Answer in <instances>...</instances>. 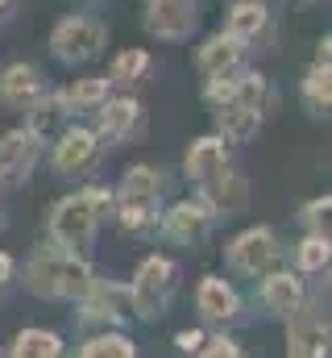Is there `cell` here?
I'll use <instances>...</instances> for the list:
<instances>
[{
	"label": "cell",
	"instance_id": "1",
	"mask_svg": "<svg viewBox=\"0 0 332 358\" xmlns=\"http://www.w3.org/2000/svg\"><path fill=\"white\" fill-rule=\"evenodd\" d=\"M91 267L83 263L80 255L67 250H38L33 263L25 271V287L42 300H83L91 292Z\"/></svg>",
	"mask_w": 332,
	"mask_h": 358
},
{
	"label": "cell",
	"instance_id": "2",
	"mask_svg": "<svg viewBox=\"0 0 332 358\" xmlns=\"http://www.w3.org/2000/svg\"><path fill=\"white\" fill-rule=\"evenodd\" d=\"M170 287H174V263L163 259V255H150L133 283H129V304L142 321H163L166 317V304H170Z\"/></svg>",
	"mask_w": 332,
	"mask_h": 358
},
{
	"label": "cell",
	"instance_id": "3",
	"mask_svg": "<svg viewBox=\"0 0 332 358\" xmlns=\"http://www.w3.org/2000/svg\"><path fill=\"white\" fill-rule=\"evenodd\" d=\"M96 221L100 217H96V208L83 196H67V200H59L50 208V238H54L59 250L83 255L91 246V238H96Z\"/></svg>",
	"mask_w": 332,
	"mask_h": 358
},
{
	"label": "cell",
	"instance_id": "4",
	"mask_svg": "<svg viewBox=\"0 0 332 358\" xmlns=\"http://www.w3.org/2000/svg\"><path fill=\"white\" fill-rule=\"evenodd\" d=\"M100 46H104V25L83 13L63 17L50 34V50L59 63H87L91 55H100Z\"/></svg>",
	"mask_w": 332,
	"mask_h": 358
},
{
	"label": "cell",
	"instance_id": "5",
	"mask_svg": "<svg viewBox=\"0 0 332 358\" xmlns=\"http://www.w3.org/2000/svg\"><path fill=\"white\" fill-rule=\"evenodd\" d=\"M274 259H278V238H274V229H266V225L246 229V234L233 238V246H229V267L237 271V275H249V279L266 275V271L274 267Z\"/></svg>",
	"mask_w": 332,
	"mask_h": 358
},
{
	"label": "cell",
	"instance_id": "6",
	"mask_svg": "<svg viewBox=\"0 0 332 358\" xmlns=\"http://www.w3.org/2000/svg\"><path fill=\"white\" fill-rule=\"evenodd\" d=\"M287 358H329V321L320 317V308L303 304V308L291 317Z\"/></svg>",
	"mask_w": 332,
	"mask_h": 358
},
{
	"label": "cell",
	"instance_id": "7",
	"mask_svg": "<svg viewBox=\"0 0 332 358\" xmlns=\"http://www.w3.org/2000/svg\"><path fill=\"white\" fill-rule=\"evenodd\" d=\"M163 229L166 238L179 242V246H204L208 234H212V208L204 200H183V204H174L166 213Z\"/></svg>",
	"mask_w": 332,
	"mask_h": 358
},
{
	"label": "cell",
	"instance_id": "8",
	"mask_svg": "<svg viewBox=\"0 0 332 358\" xmlns=\"http://www.w3.org/2000/svg\"><path fill=\"white\" fill-rule=\"evenodd\" d=\"M146 29L166 42H183L195 29V0H150Z\"/></svg>",
	"mask_w": 332,
	"mask_h": 358
},
{
	"label": "cell",
	"instance_id": "9",
	"mask_svg": "<svg viewBox=\"0 0 332 358\" xmlns=\"http://www.w3.org/2000/svg\"><path fill=\"white\" fill-rule=\"evenodd\" d=\"M38 163V142L29 129H8L0 138V183H25Z\"/></svg>",
	"mask_w": 332,
	"mask_h": 358
},
{
	"label": "cell",
	"instance_id": "10",
	"mask_svg": "<svg viewBox=\"0 0 332 358\" xmlns=\"http://www.w3.org/2000/svg\"><path fill=\"white\" fill-rule=\"evenodd\" d=\"M187 179L195 183V192L199 187H208L216 176H225L229 171V150H225V142L216 138V134H208V138H195L191 142V150H187Z\"/></svg>",
	"mask_w": 332,
	"mask_h": 358
},
{
	"label": "cell",
	"instance_id": "11",
	"mask_svg": "<svg viewBox=\"0 0 332 358\" xmlns=\"http://www.w3.org/2000/svg\"><path fill=\"white\" fill-rule=\"evenodd\" d=\"M262 304L270 317H295L303 304H308V292H303V279L291 275V271H274L262 279Z\"/></svg>",
	"mask_w": 332,
	"mask_h": 358
},
{
	"label": "cell",
	"instance_id": "12",
	"mask_svg": "<svg viewBox=\"0 0 332 358\" xmlns=\"http://www.w3.org/2000/svg\"><path fill=\"white\" fill-rule=\"evenodd\" d=\"M100 155V142L91 129H67L54 146V171L59 176H83Z\"/></svg>",
	"mask_w": 332,
	"mask_h": 358
},
{
	"label": "cell",
	"instance_id": "13",
	"mask_svg": "<svg viewBox=\"0 0 332 358\" xmlns=\"http://www.w3.org/2000/svg\"><path fill=\"white\" fill-rule=\"evenodd\" d=\"M142 121H146V113H142V104H137L133 96H116V100H104V104H100V129H104L112 142L137 138V134H142Z\"/></svg>",
	"mask_w": 332,
	"mask_h": 358
},
{
	"label": "cell",
	"instance_id": "14",
	"mask_svg": "<svg viewBox=\"0 0 332 358\" xmlns=\"http://www.w3.org/2000/svg\"><path fill=\"white\" fill-rule=\"evenodd\" d=\"M42 96V76L33 63H8L0 71V100L8 108H29Z\"/></svg>",
	"mask_w": 332,
	"mask_h": 358
},
{
	"label": "cell",
	"instance_id": "15",
	"mask_svg": "<svg viewBox=\"0 0 332 358\" xmlns=\"http://www.w3.org/2000/svg\"><path fill=\"white\" fill-rule=\"evenodd\" d=\"M195 304L208 321H233L241 313V300H237L233 283H225L220 275H204V283L195 287Z\"/></svg>",
	"mask_w": 332,
	"mask_h": 358
},
{
	"label": "cell",
	"instance_id": "16",
	"mask_svg": "<svg viewBox=\"0 0 332 358\" xmlns=\"http://www.w3.org/2000/svg\"><path fill=\"white\" fill-rule=\"evenodd\" d=\"M237 59H241V42H233L229 34H212V38L199 46L195 67L204 71V80H216V76L237 71Z\"/></svg>",
	"mask_w": 332,
	"mask_h": 358
},
{
	"label": "cell",
	"instance_id": "17",
	"mask_svg": "<svg viewBox=\"0 0 332 358\" xmlns=\"http://www.w3.org/2000/svg\"><path fill=\"white\" fill-rule=\"evenodd\" d=\"M199 200L212 208V213H241L249 200L246 192V179L237 176V171H225V176H216L208 187H199Z\"/></svg>",
	"mask_w": 332,
	"mask_h": 358
},
{
	"label": "cell",
	"instance_id": "18",
	"mask_svg": "<svg viewBox=\"0 0 332 358\" xmlns=\"http://www.w3.org/2000/svg\"><path fill=\"white\" fill-rule=\"evenodd\" d=\"M266 21H270V8L262 0H237L229 8V17H225V34L233 42H253L266 29Z\"/></svg>",
	"mask_w": 332,
	"mask_h": 358
},
{
	"label": "cell",
	"instance_id": "19",
	"mask_svg": "<svg viewBox=\"0 0 332 358\" xmlns=\"http://www.w3.org/2000/svg\"><path fill=\"white\" fill-rule=\"evenodd\" d=\"M216 138L220 142H249L257 129H262V113H253V108H237V104H229V108H216Z\"/></svg>",
	"mask_w": 332,
	"mask_h": 358
},
{
	"label": "cell",
	"instance_id": "20",
	"mask_svg": "<svg viewBox=\"0 0 332 358\" xmlns=\"http://www.w3.org/2000/svg\"><path fill=\"white\" fill-rule=\"evenodd\" d=\"M158 192H163V176L146 163L129 167L121 179V200H142V204H158Z\"/></svg>",
	"mask_w": 332,
	"mask_h": 358
},
{
	"label": "cell",
	"instance_id": "21",
	"mask_svg": "<svg viewBox=\"0 0 332 358\" xmlns=\"http://www.w3.org/2000/svg\"><path fill=\"white\" fill-rule=\"evenodd\" d=\"M108 84L112 80H75L71 88L59 96V104H63V113H87V108H100L104 100H108Z\"/></svg>",
	"mask_w": 332,
	"mask_h": 358
},
{
	"label": "cell",
	"instance_id": "22",
	"mask_svg": "<svg viewBox=\"0 0 332 358\" xmlns=\"http://www.w3.org/2000/svg\"><path fill=\"white\" fill-rule=\"evenodd\" d=\"M13 358H63V338L50 329H21L13 338Z\"/></svg>",
	"mask_w": 332,
	"mask_h": 358
},
{
	"label": "cell",
	"instance_id": "23",
	"mask_svg": "<svg viewBox=\"0 0 332 358\" xmlns=\"http://www.w3.org/2000/svg\"><path fill=\"white\" fill-rule=\"evenodd\" d=\"M29 134H33V142H46V138H54V129H59V121L67 117L63 113V104H59V96H38L29 108Z\"/></svg>",
	"mask_w": 332,
	"mask_h": 358
},
{
	"label": "cell",
	"instance_id": "24",
	"mask_svg": "<svg viewBox=\"0 0 332 358\" xmlns=\"http://www.w3.org/2000/svg\"><path fill=\"white\" fill-rule=\"evenodd\" d=\"M303 100H308V108L316 113V117H324L332 104V71L329 63H312V71L303 76Z\"/></svg>",
	"mask_w": 332,
	"mask_h": 358
},
{
	"label": "cell",
	"instance_id": "25",
	"mask_svg": "<svg viewBox=\"0 0 332 358\" xmlns=\"http://www.w3.org/2000/svg\"><path fill=\"white\" fill-rule=\"evenodd\" d=\"M332 259V246L324 234H308L303 242H299V250H295V263L299 271H308V275H316V271H324Z\"/></svg>",
	"mask_w": 332,
	"mask_h": 358
},
{
	"label": "cell",
	"instance_id": "26",
	"mask_svg": "<svg viewBox=\"0 0 332 358\" xmlns=\"http://www.w3.org/2000/svg\"><path fill=\"white\" fill-rule=\"evenodd\" d=\"M80 358H137V346L121 334H104V338H91L80 350Z\"/></svg>",
	"mask_w": 332,
	"mask_h": 358
},
{
	"label": "cell",
	"instance_id": "27",
	"mask_svg": "<svg viewBox=\"0 0 332 358\" xmlns=\"http://www.w3.org/2000/svg\"><path fill=\"white\" fill-rule=\"evenodd\" d=\"M158 204H142V200H121V208H116V221H121V229H129V234H142V229H150L154 221H158V213H154Z\"/></svg>",
	"mask_w": 332,
	"mask_h": 358
},
{
	"label": "cell",
	"instance_id": "28",
	"mask_svg": "<svg viewBox=\"0 0 332 358\" xmlns=\"http://www.w3.org/2000/svg\"><path fill=\"white\" fill-rule=\"evenodd\" d=\"M146 71H150V55L146 50H121L112 59V80H121V84H137Z\"/></svg>",
	"mask_w": 332,
	"mask_h": 358
},
{
	"label": "cell",
	"instance_id": "29",
	"mask_svg": "<svg viewBox=\"0 0 332 358\" xmlns=\"http://www.w3.org/2000/svg\"><path fill=\"white\" fill-rule=\"evenodd\" d=\"M199 358H241V346L233 338H204Z\"/></svg>",
	"mask_w": 332,
	"mask_h": 358
},
{
	"label": "cell",
	"instance_id": "30",
	"mask_svg": "<svg viewBox=\"0 0 332 358\" xmlns=\"http://www.w3.org/2000/svg\"><path fill=\"white\" fill-rule=\"evenodd\" d=\"M199 346H204V334L199 329H183L179 334V350L183 355H199Z\"/></svg>",
	"mask_w": 332,
	"mask_h": 358
},
{
	"label": "cell",
	"instance_id": "31",
	"mask_svg": "<svg viewBox=\"0 0 332 358\" xmlns=\"http://www.w3.org/2000/svg\"><path fill=\"white\" fill-rule=\"evenodd\" d=\"M80 196L87 200V204H91V208H96V217H100V213L108 208V192H104V187H83Z\"/></svg>",
	"mask_w": 332,
	"mask_h": 358
},
{
	"label": "cell",
	"instance_id": "32",
	"mask_svg": "<svg viewBox=\"0 0 332 358\" xmlns=\"http://www.w3.org/2000/svg\"><path fill=\"white\" fill-rule=\"evenodd\" d=\"M320 213H329V196H320V200H312V204L303 208V221H308V225H316V221H320Z\"/></svg>",
	"mask_w": 332,
	"mask_h": 358
},
{
	"label": "cell",
	"instance_id": "33",
	"mask_svg": "<svg viewBox=\"0 0 332 358\" xmlns=\"http://www.w3.org/2000/svg\"><path fill=\"white\" fill-rule=\"evenodd\" d=\"M8 279H13V259H8V255L0 250V287H4Z\"/></svg>",
	"mask_w": 332,
	"mask_h": 358
},
{
	"label": "cell",
	"instance_id": "34",
	"mask_svg": "<svg viewBox=\"0 0 332 358\" xmlns=\"http://www.w3.org/2000/svg\"><path fill=\"white\" fill-rule=\"evenodd\" d=\"M0 8H8V0H0Z\"/></svg>",
	"mask_w": 332,
	"mask_h": 358
},
{
	"label": "cell",
	"instance_id": "35",
	"mask_svg": "<svg viewBox=\"0 0 332 358\" xmlns=\"http://www.w3.org/2000/svg\"><path fill=\"white\" fill-rule=\"evenodd\" d=\"M195 358H199V355H195Z\"/></svg>",
	"mask_w": 332,
	"mask_h": 358
}]
</instances>
